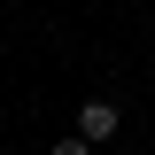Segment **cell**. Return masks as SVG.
<instances>
[{"instance_id": "6da1fadb", "label": "cell", "mask_w": 155, "mask_h": 155, "mask_svg": "<svg viewBox=\"0 0 155 155\" xmlns=\"http://www.w3.org/2000/svg\"><path fill=\"white\" fill-rule=\"evenodd\" d=\"M116 124H124V109H116V101H78V140H85V147H109Z\"/></svg>"}, {"instance_id": "7a4b0ae2", "label": "cell", "mask_w": 155, "mask_h": 155, "mask_svg": "<svg viewBox=\"0 0 155 155\" xmlns=\"http://www.w3.org/2000/svg\"><path fill=\"white\" fill-rule=\"evenodd\" d=\"M47 155H93V147H85V140L70 132V140H54V147H47Z\"/></svg>"}]
</instances>
